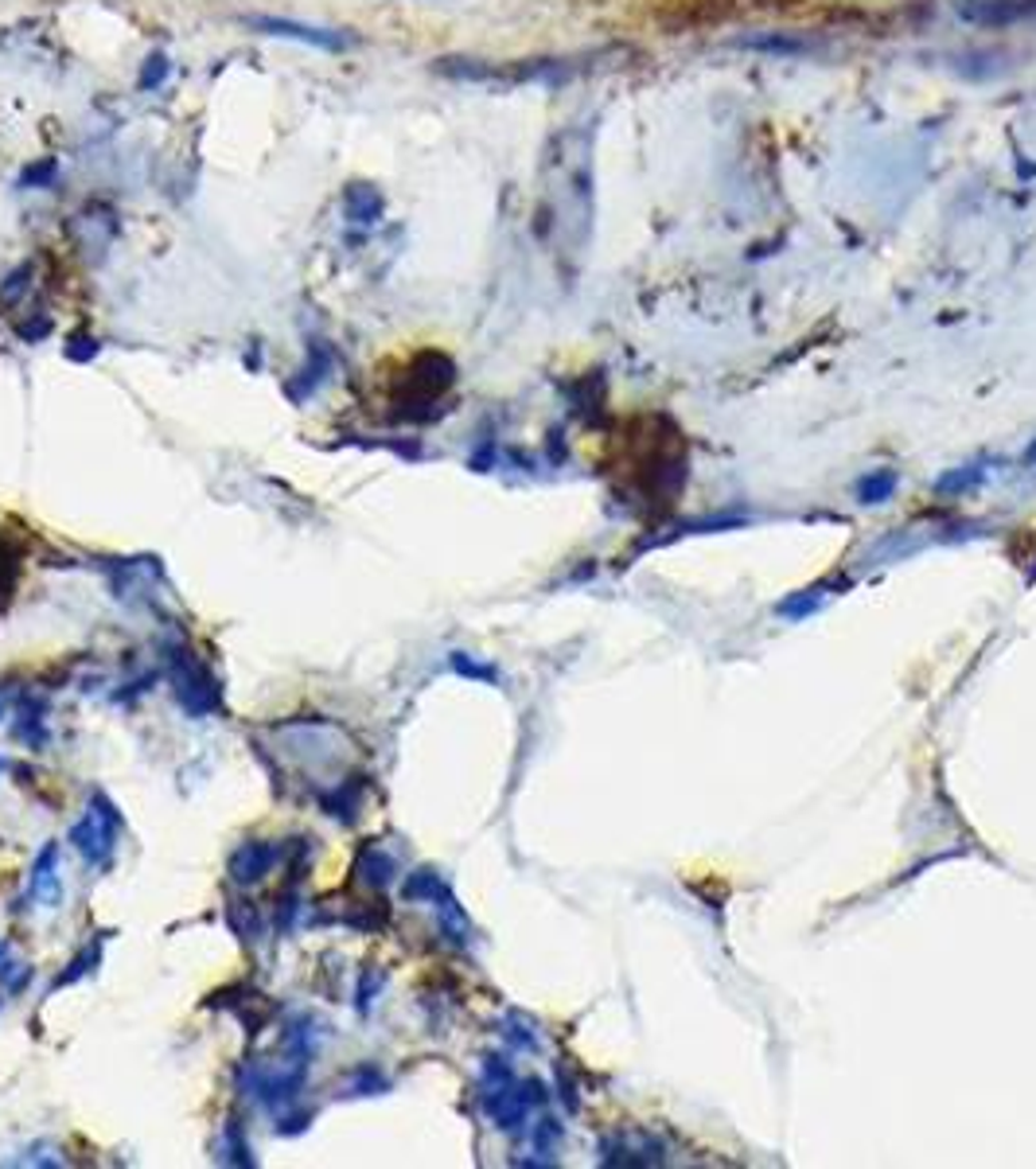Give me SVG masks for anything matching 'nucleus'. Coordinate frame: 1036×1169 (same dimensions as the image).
Listing matches in <instances>:
<instances>
[{"instance_id":"obj_1","label":"nucleus","mask_w":1036,"mask_h":1169,"mask_svg":"<svg viewBox=\"0 0 1036 1169\" xmlns=\"http://www.w3.org/2000/svg\"><path fill=\"white\" fill-rule=\"evenodd\" d=\"M117 839H121V811L113 807V799H109L105 791H94V795H90V807H86V814L70 827L66 843L78 850V858H82L90 870H105V866L113 862Z\"/></svg>"},{"instance_id":"obj_2","label":"nucleus","mask_w":1036,"mask_h":1169,"mask_svg":"<svg viewBox=\"0 0 1036 1169\" xmlns=\"http://www.w3.org/2000/svg\"><path fill=\"white\" fill-rule=\"evenodd\" d=\"M168 651V675H172V686H176V702L184 706L188 717H211L219 714L223 706V690H219V679L207 671V663H199L188 648H164Z\"/></svg>"},{"instance_id":"obj_3","label":"nucleus","mask_w":1036,"mask_h":1169,"mask_svg":"<svg viewBox=\"0 0 1036 1169\" xmlns=\"http://www.w3.org/2000/svg\"><path fill=\"white\" fill-rule=\"evenodd\" d=\"M285 858V843H265V839H254V843H242L227 862V874L234 885H258L265 877L273 874Z\"/></svg>"},{"instance_id":"obj_4","label":"nucleus","mask_w":1036,"mask_h":1169,"mask_svg":"<svg viewBox=\"0 0 1036 1169\" xmlns=\"http://www.w3.org/2000/svg\"><path fill=\"white\" fill-rule=\"evenodd\" d=\"M254 32L277 35V39H296V43H312V47H324V51H347L355 47L351 35H339L331 28H312V24H296V20H285V16H250L246 20Z\"/></svg>"},{"instance_id":"obj_5","label":"nucleus","mask_w":1036,"mask_h":1169,"mask_svg":"<svg viewBox=\"0 0 1036 1169\" xmlns=\"http://www.w3.org/2000/svg\"><path fill=\"white\" fill-rule=\"evenodd\" d=\"M28 893L43 909H59L63 905V881H59V843H43V850L35 854L32 877H28Z\"/></svg>"},{"instance_id":"obj_6","label":"nucleus","mask_w":1036,"mask_h":1169,"mask_svg":"<svg viewBox=\"0 0 1036 1169\" xmlns=\"http://www.w3.org/2000/svg\"><path fill=\"white\" fill-rule=\"evenodd\" d=\"M320 1044H324V1025L312 1013H300V1017H292L289 1025H285V1057L296 1061V1065H308L312 1069Z\"/></svg>"},{"instance_id":"obj_7","label":"nucleus","mask_w":1036,"mask_h":1169,"mask_svg":"<svg viewBox=\"0 0 1036 1169\" xmlns=\"http://www.w3.org/2000/svg\"><path fill=\"white\" fill-rule=\"evenodd\" d=\"M362 795H366V776L339 779L331 791H320V807H324V814L339 819L343 827H351L362 811Z\"/></svg>"},{"instance_id":"obj_8","label":"nucleus","mask_w":1036,"mask_h":1169,"mask_svg":"<svg viewBox=\"0 0 1036 1169\" xmlns=\"http://www.w3.org/2000/svg\"><path fill=\"white\" fill-rule=\"evenodd\" d=\"M355 877L366 889L382 893L386 885H394V877H398V862L382 850V843H362L355 854Z\"/></svg>"},{"instance_id":"obj_9","label":"nucleus","mask_w":1036,"mask_h":1169,"mask_svg":"<svg viewBox=\"0 0 1036 1169\" xmlns=\"http://www.w3.org/2000/svg\"><path fill=\"white\" fill-rule=\"evenodd\" d=\"M219 1162L227 1166H254V1150H250V1138L242 1131V1119L230 1115L223 1123V1135H219Z\"/></svg>"},{"instance_id":"obj_10","label":"nucleus","mask_w":1036,"mask_h":1169,"mask_svg":"<svg viewBox=\"0 0 1036 1169\" xmlns=\"http://www.w3.org/2000/svg\"><path fill=\"white\" fill-rule=\"evenodd\" d=\"M101 936L94 940V947H82L70 963H66V971H59L55 978H51V986H47V994H55V990H63V986H74L78 978H86V974L97 971V963H101Z\"/></svg>"},{"instance_id":"obj_11","label":"nucleus","mask_w":1036,"mask_h":1169,"mask_svg":"<svg viewBox=\"0 0 1036 1169\" xmlns=\"http://www.w3.org/2000/svg\"><path fill=\"white\" fill-rule=\"evenodd\" d=\"M32 963H24V959H16V947H12V940H0V990H8V994H20L28 982H32Z\"/></svg>"},{"instance_id":"obj_12","label":"nucleus","mask_w":1036,"mask_h":1169,"mask_svg":"<svg viewBox=\"0 0 1036 1169\" xmlns=\"http://www.w3.org/2000/svg\"><path fill=\"white\" fill-rule=\"evenodd\" d=\"M20 725H16V737L28 741V748H43L47 745V702L43 698H28L24 710H20Z\"/></svg>"},{"instance_id":"obj_13","label":"nucleus","mask_w":1036,"mask_h":1169,"mask_svg":"<svg viewBox=\"0 0 1036 1169\" xmlns=\"http://www.w3.org/2000/svg\"><path fill=\"white\" fill-rule=\"evenodd\" d=\"M390 1088V1080L382 1076V1069L378 1065H358L351 1076H347V1096H382Z\"/></svg>"},{"instance_id":"obj_14","label":"nucleus","mask_w":1036,"mask_h":1169,"mask_svg":"<svg viewBox=\"0 0 1036 1169\" xmlns=\"http://www.w3.org/2000/svg\"><path fill=\"white\" fill-rule=\"evenodd\" d=\"M227 916H230V928H234L242 940H261L265 928H261V916L250 901H230Z\"/></svg>"},{"instance_id":"obj_15","label":"nucleus","mask_w":1036,"mask_h":1169,"mask_svg":"<svg viewBox=\"0 0 1036 1169\" xmlns=\"http://www.w3.org/2000/svg\"><path fill=\"white\" fill-rule=\"evenodd\" d=\"M273 1127H277V1135H300V1131H308L312 1127V1111L308 1107H289V1111H281V1115H273Z\"/></svg>"},{"instance_id":"obj_16","label":"nucleus","mask_w":1036,"mask_h":1169,"mask_svg":"<svg viewBox=\"0 0 1036 1169\" xmlns=\"http://www.w3.org/2000/svg\"><path fill=\"white\" fill-rule=\"evenodd\" d=\"M378 990H382V971H362V978H358V990H355V1009L358 1017H366L370 1009H374V998H378Z\"/></svg>"},{"instance_id":"obj_17","label":"nucleus","mask_w":1036,"mask_h":1169,"mask_svg":"<svg viewBox=\"0 0 1036 1169\" xmlns=\"http://www.w3.org/2000/svg\"><path fill=\"white\" fill-rule=\"evenodd\" d=\"M12 1166H66L63 1150H55V1146H47V1142H35V1146H28L24 1150V1158H16Z\"/></svg>"},{"instance_id":"obj_18","label":"nucleus","mask_w":1036,"mask_h":1169,"mask_svg":"<svg viewBox=\"0 0 1036 1169\" xmlns=\"http://www.w3.org/2000/svg\"><path fill=\"white\" fill-rule=\"evenodd\" d=\"M437 893V877L429 874V870H418V874L410 877L406 885H402V897L406 901H418V897H433Z\"/></svg>"},{"instance_id":"obj_19","label":"nucleus","mask_w":1036,"mask_h":1169,"mask_svg":"<svg viewBox=\"0 0 1036 1169\" xmlns=\"http://www.w3.org/2000/svg\"><path fill=\"white\" fill-rule=\"evenodd\" d=\"M16 581V553L4 546V538H0V589H8V584Z\"/></svg>"},{"instance_id":"obj_20","label":"nucleus","mask_w":1036,"mask_h":1169,"mask_svg":"<svg viewBox=\"0 0 1036 1169\" xmlns=\"http://www.w3.org/2000/svg\"><path fill=\"white\" fill-rule=\"evenodd\" d=\"M161 78H164V55H157V59H149V70H145L141 82L149 86V82H161Z\"/></svg>"},{"instance_id":"obj_21","label":"nucleus","mask_w":1036,"mask_h":1169,"mask_svg":"<svg viewBox=\"0 0 1036 1169\" xmlns=\"http://www.w3.org/2000/svg\"><path fill=\"white\" fill-rule=\"evenodd\" d=\"M8 710H12V690H8V686H0V721L8 717Z\"/></svg>"},{"instance_id":"obj_22","label":"nucleus","mask_w":1036,"mask_h":1169,"mask_svg":"<svg viewBox=\"0 0 1036 1169\" xmlns=\"http://www.w3.org/2000/svg\"><path fill=\"white\" fill-rule=\"evenodd\" d=\"M0 772H4V756H0Z\"/></svg>"},{"instance_id":"obj_23","label":"nucleus","mask_w":1036,"mask_h":1169,"mask_svg":"<svg viewBox=\"0 0 1036 1169\" xmlns=\"http://www.w3.org/2000/svg\"><path fill=\"white\" fill-rule=\"evenodd\" d=\"M0 1006H4V998H0Z\"/></svg>"}]
</instances>
